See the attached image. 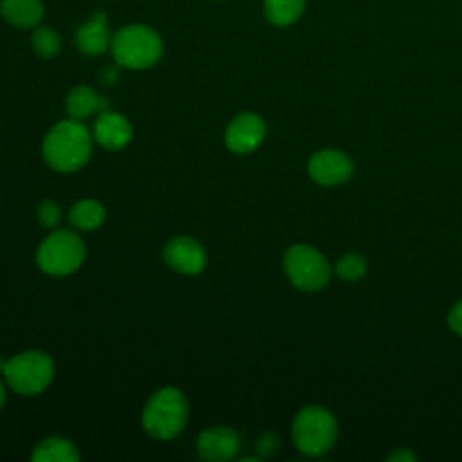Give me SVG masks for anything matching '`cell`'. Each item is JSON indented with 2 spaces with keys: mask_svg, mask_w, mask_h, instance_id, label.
Instances as JSON below:
<instances>
[{
  "mask_svg": "<svg viewBox=\"0 0 462 462\" xmlns=\"http://www.w3.org/2000/svg\"><path fill=\"white\" fill-rule=\"evenodd\" d=\"M92 135L78 119L56 123L43 139V157L58 171L79 170L90 157Z\"/></svg>",
  "mask_w": 462,
  "mask_h": 462,
  "instance_id": "obj_1",
  "label": "cell"
},
{
  "mask_svg": "<svg viewBox=\"0 0 462 462\" xmlns=\"http://www.w3.org/2000/svg\"><path fill=\"white\" fill-rule=\"evenodd\" d=\"M189 415V406L184 393L173 386L159 388L144 404L143 426L144 430L161 440L177 437Z\"/></svg>",
  "mask_w": 462,
  "mask_h": 462,
  "instance_id": "obj_2",
  "label": "cell"
},
{
  "mask_svg": "<svg viewBox=\"0 0 462 462\" xmlns=\"http://www.w3.org/2000/svg\"><path fill=\"white\" fill-rule=\"evenodd\" d=\"M114 60L128 69H148L162 56L161 36L146 25L134 23L119 29L110 42Z\"/></svg>",
  "mask_w": 462,
  "mask_h": 462,
  "instance_id": "obj_3",
  "label": "cell"
},
{
  "mask_svg": "<svg viewBox=\"0 0 462 462\" xmlns=\"http://www.w3.org/2000/svg\"><path fill=\"white\" fill-rule=\"evenodd\" d=\"M337 435L334 415L323 406H307L298 411L292 422V440L296 448L310 457L327 453Z\"/></svg>",
  "mask_w": 462,
  "mask_h": 462,
  "instance_id": "obj_4",
  "label": "cell"
},
{
  "mask_svg": "<svg viewBox=\"0 0 462 462\" xmlns=\"http://www.w3.org/2000/svg\"><path fill=\"white\" fill-rule=\"evenodd\" d=\"M2 374L16 393L36 395L51 384L54 377V363L45 352L27 350L7 359Z\"/></svg>",
  "mask_w": 462,
  "mask_h": 462,
  "instance_id": "obj_5",
  "label": "cell"
},
{
  "mask_svg": "<svg viewBox=\"0 0 462 462\" xmlns=\"http://www.w3.org/2000/svg\"><path fill=\"white\" fill-rule=\"evenodd\" d=\"M85 258V245L79 235L69 229L52 231L38 247L36 262L51 276L74 273Z\"/></svg>",
  "mask_w": 462,
  "mask_h": 462,
  "instance_id": "obj_6",
  "label": "cell"
},
{
  "mask_svg": "<svg viewBox=\"0 0 462 462\" xmlns=\"http://www.w3.org/2000/svg\"><path fill=\"white\" fill-rule=\"evenodd\" d=\"M289 280L301 291H318L330 280V265L325 256L310 245L296 244L283 256Z\"/></svg>",
  "mask_w": 462,
  "mask_h": 462,
  "instance_id": "obj_7",
  "label": "cell"
},
{
  "mask_svg": "<svg viewBox=\"0 0 462 462\" xmlns=\"http://www.w3.org/2000/svg\"><path fill=\"white\" fill-rule=\"evenodd\" d=\"M309 175L323 186H336L350 179L354 164L348 155L339 150H321L309 161Z\"/></svg>",
  "mask_w": 462,
  "mask_h": 462,
  "instance_id": "obj_8",
  "label": "cell"
},
{
  "mask_svg": "<svg viewBox=\"0 0 462 462\" xmlns=\"http://www.w3.org/2000/svg\"><path fill=\"white\" fill-rule=\"evenodd\" d=\"M263 137H265V125L253 112L238 114L226 130V144L235 153L253 152L254 148H258Z\"/></svg>",
  "mask_w": 462,
  "mask_h": 462,
  "instance_id": "obj_9",
  "label": "cell"
},
{
  "mask_svg": "<svg viewBox=\"0 0 462 462\" xmlns=\"http://www.w3.org/2000/svg\"><path fill=\"white\" fill-rule=\"evenodd\" d=\"M164 262L182 274H199L206 265L204 247L189 236H177L170 240L162 251Z\"/></svg>",
  "mask_w": 462,
  "mask_h": 462,
  "instance_id": "obj_10",
  "label": "cell"
},
{
  "mask_svg": "<svg viewBox=\"0 0 462 462\" xmlns=\"http://www.w3.org/2000/svg\"><path fill=\"white\" fill-rule=\"evenodd\" d=\"M240 449L238 433L227 426L206 428L197 439V451L204 460L224 462L233 458Z\"/></svg>",
  "mask_w": 462,
  "mask_h": 462,
  "instance_id": "obj_11",
  "label": "cell"
},
{
  "mask_svg": "<svg viewBox=\"0 0 462 462\" xmlns=\"http://www.w3.org/2000/svg\"><path fill=\"white\" fill-rule=\"evenodd\" d=\"M94 139L106 150H119L132 139V125L117 112L103 110L94 123Z\"/></svg>",
  "mask_w": 462,
  "mask_h": 462,
  "instance_id": "obj_12",
  "label": "cell"
},
{
  "mask_svg": "<svg viewBox=\"0 0 462 462\" xmlns=\"http://www.w3.org/2000/svg\"><path fill=\"white\" fill-rule=\"evenodd\" d=\"M110 29L105 13H94L79 29L76 31V45L81 52L88 56L103 54L110 45Z\"/></svg>",
  "mask_w": 462,
  "mask_h": 462,
  "instance_id": "obj_13",
  "label": "cell"
},
{
  "mask_svg": "<svg viewBox=\"0 0 462 462\" xmlns=\"http://www.w3.org/2000/svg\"><path fill=\"white\" fill-rule=\"evenodd\" d=\"M65 105H67L69 116L72 119L81 121V119L90 117L96 112L106 110L108 101L103 96H99L94 88H90L88 85H78L69 92Z\"/></svg>",
  "mask_w": 462,
  "mask_h": 462,
  "instance_id": "obj_14",
  "label": "cell"
},
{
  "mask_svg": "<svg viewBox=\"0 0 462 462\" xmlns=\"http://www.w3.org/2000/svg\"><path fill=\"white\" fill-rule=\"evenodd\" d=\"M2 16L16 27H36L43 16L42 0H0Z\"/></svg>",
  "mask_w": 462,
  "mask_h": 462,
  "instance_id": "obj_15",
  "label": "cell"
},
{
  "mask_svg": "<svg viewBox=\"0 0 462 462\" xmlns=\"http://www.w3.org/2000/svg\"><path fill=\"white\" fill-rule=\"evenodd\" d=\"M78 448L61 437H47L34 446L31 458L34 462H76L79 460Z\"/></svg>",
  "mask_w": 462,
  "mask_h": 462,
  "instance_id": "obj_16",
  "label": "cell"
},
{
  "mask_svg": "<svg viewBox=\"0 0 462 462\" xmlns=\"http://www.w3.org/2000/svg\"><path fill=\"white\" fill-rule=\"evenodd\" d=\"M69 220L79 231H94L105 220V208L96 199L78 200L69 211Z\"/></svg>",
  "mask_w": 462,
  "mask_h": 462,
  "instance_id": "obj_17",
  "label": "cell"
},
{
  "mask_svg": "<svg viewBox=\"0 0 462 462\" xmlns=\"http://www.w3.org/2000/svg\"><path fill=\"white\" fill-rule=\"evenodd\" d=\"M307 0H263L265 18L276 27L294 23L305 11Z\"/></svg>",
  "mask_w": 462,
  "mask_h": 462,
  "instance_id": "obj_18",
  "label": "cell"
},
{
  "mask_svg": "<svg viewBox=\"0 0 462 462\" xmlns=\"http://www.w3.org/2000/svg\"><path fill=\"white\" fill-rule=\"evenodd\" d=\"M61 47V40L58 36V32L51 27H38L32 32V49L43 56V58H52L60 52Z\"/></svg>",
  "mask_w": 462,
  "mask_h": 462,
  "instance_id": "obj_19",
  "label": "cell"
},
{
  "mask_svg": "<svg viewBox=\"0 0 462 462\" xmlns=\"http://www.w3.org/2000/svg\"><path fill=\"white\" fill-rule=\"evenodd\" d=\"M336 273L339 278L343 280H359L365 276L366 273V262L363 256L359 254H345L337 260V265H336Z\"/></svg>",
  "mask_w": 462,
  "mask_h": 462,
  "instance_id": "obj_20",
  "label": "cell"
},
{
  "mask_svg": "<svg viewBox=\"0 0 462 462\" xmlns=\"http://www.w3.org/2000/svg\"><path fill=\"white\" fill-rule=\"evenodd\" d=\"M38 218L47 229H54L61 220V209L54 200H43L38 206Z\"/></svg>",
  "mask_w": 462,
  "mask_h": 462,
  "instance_id": "obj_21",
  "label": "cell"
},
{
  "mask_svg": "<svg viewBox=\"0 0 462 462\" xmlns=\"http://www.w3.org/2000/svg\"><path fill=\"white\" fill-rule=\"evenodd\" d=\"M278 444H280L278 435H274L273 431H267V433H263V435L258 439L256 449H258V453H260L262 457H269V455H273V453L278 449Z\"/></svg>",
  "mask_w": 462,
  "mask_h": 462,
  "instance_id": "obj_22",
  "label": "cell"
},
{
  "mask_svg": "<svg viewBox=\"0 0 462 462\" xmlns=\"http://www.w3.org/2000/svg\"><path fill=\"white\" fill-rule=\"evenodd\" d=\"M448 321H449V327L453 328V332L462 336V300L453 305V309L448 316Z\"/></svg>",
  "mask_w": 462,
  "mask_h": 462,
  "instance_id": "obj_23",
  "label": "cell"
},
{
  "mask_svg": "<svg viewBox=\"0 0 462 462\" xmlns=\"http://www.w3.org/2000/svg\"><path fill=\"white\" fill-rule=\"evenodd\" d=\"M388 460H393V462H413L415 455L406 451V449H395L393 453L388 455Z\"/></svg>",
  "mask_w": 462,
  "mask_h": 462,
  "instance_id": "obj_24",
  "label": "cell"
},
{
  "mask_svg": "<svg viewBox=\"0 0 462 462\" xmlns=\"http://www.w3.org/2000/svg\"><path fill=\"white\" fill-rule=\"evenodd\" d=\"M116 78H117V70H116L114 67L103 70V81H105V83H112Z\"/></svg>",
  "mask_w": 462,
  "mask_h": 462,
  "instance_id": "obj_25",
  "label": "cell"
},
{
  "mask_svg": "<svg viewBox=\"0 0 462 462\" xmlns=\"http://www.w3.org/2000/svg\"><path fill=\"white\" fill-rule=\"evenodd\" d=\"M4 402H5V388H4V384L0 381V408L4 406Z\"/></svg>",
  "mask_w": 462,
  "mask_h": 462,
  "instance_id": "obj_26",
  "label": "cell"
},
{
  "mask_svg": "<svg viewBox=\"0 0 462 462\" xmlns=\"http://www.w3.org/2000/svg\"><path fill=\"white\" fill-rule=\"evenodd\" d=\"M4 365H5V361L0 359V372H4Z\"/></svg>",
  "mask_w": 462,
  "mask_h": 462,
  "instance_id": "obj_27",
  "label": "cell"
}]
</instances>
